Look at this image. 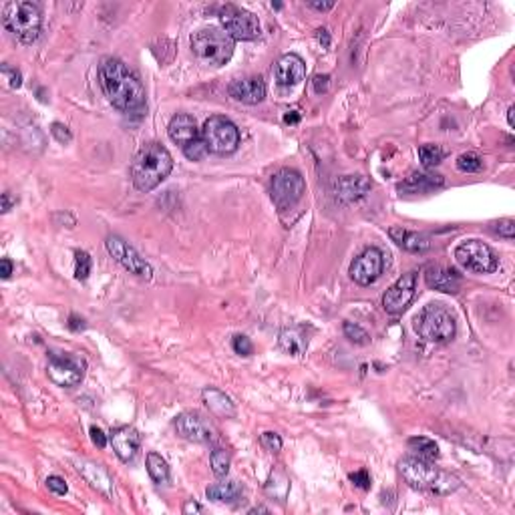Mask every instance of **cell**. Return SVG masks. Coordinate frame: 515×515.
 Wrapping results in <instances>:
<instances>
[{
    "mask_svg": "<svg viewBox=\"0 0 515 515\" xmlns=\"http://www.w3.org/2000/svg\"><path fill=\"white\" fill-rule=\"evenodd\" d=\"M344 336L351 340L352 344H358V346H365L370 342V334L366 332L365 328L358 327V324H354V322H344Z\"/></svg>",
    "mask_w": 515,
    "mask_h": 515,
    "instance_id": "obj_33",
    "label": "cell"
},
{
    "mask_svg": "<svg viewBox=\"0 0 515 515\" xmlns=\"http://www.w3.org/2000/svg\"><path fill=\"white\" fill-rule=\"evenodd\" d=\"M236 40L227 35L224 28H201L191 37V50L196 59L205 67H222L234 55Z\"/></svg>",
    "mask_w": 515,
    "mask_h": 515,
    "instance_id": "obj_5",
    "label": "cell"
},
{
    "mask_svg": "<svg viewBox=\"0 0 515 515\" xmlns=\"http://www.w3.org/2000/svg\"><path fill=\"white\" fill-rule=\"evenodd\" d=\"M2 23L9 33H13L25 45H33L40 37L43 28V13L35 2L14 0L6 2L2 9Z\"/></svg>",
    "mask_w": 515,
    "mask_h": 515,
    "instance_id": "obj_4",
    "label": "cell"
},
{
    "mask_svg": "<svg viewBox=\"0 0 515 515\" xmlns=\"http://www.w3.org/2000/svg\"><path fill=\"white\" fill-rule=\"evenodd\" d=\"M399 473L402 479L413 487L421 491H433L439 495H447L459 489L461 481L451 473H445L423 457H404L399 461Z\"/></svg>",
    "mask_w": 515,
    "mask_h": 515,
    "instance_id": "obj_3",
    "label": "cell"
},
{
    "mask_svg": "<svg viewBox=\"0 0 515 515\" xmlns=\"http://www.w3.org/2000/svg\"><path fill=\"white\" fill-rule=\"evenodd\" d=\"M47 375L57 387H77L85 377V363L71 354H50Z\"/></svg>",
    "mask_w": 515,
    "mask_h": 515,
    "instance_id": "obj_11",
    "label": "cell"
},
{
    "mask_svg": "<svg viewBox=\"0 0 515 515\" xmlns=\"http://www.w3.org/2000/svg\"><path fill=\"white\" fill-rule=\"evenodd\" d=\"M14 203H16V200H13V196H11L9 191H6V193H2V212H4V214H6V212L13 208Z\"/></svg>",
    "mask_w": 515,
    "mask_h": 515,
    "instance_id": "obj_48",
    "label": "cell"
},
{
    "mask_svg": "<svg viewBox=\"0 0 515 515\" xmlns=\"http://www.w3.org/2000/svg\"><path fill=\"white\" fill-rule=\"evenodd\" d=\"M351 481L356 487H361V489H370V475L366 473L365 469H361L356 473H351Z\"/></svg>",
    "mask_w": 515,
    "mask_h": 515,
    "instance_id": "obj_40",
    "label": "cell"
},
{
    "mask_svg": "<svg viewBox=\"0 0 515 515\" xmlns=\"http://www.w3.org/2000/svg\"><path fill=\"white\" fill-rule=\"evenodd\" d=\"M514 113H515V107H509V111H507V121H509V125H511V127L515 125Z\"/></svg>",
    "mask_w": 515,
    "mask_h": 515,
    "instance_id": "obj_52",
    "label": "cell"
},
{
    "mask_svg": "<svg viewBox=\"0 0 515 515\" xmlns=\"http://www.w3.org/2000/svg\"><path fill=\"white\" fill-rule=\"evenodd\" d=\"M230 451L226 449H214L212 455H210V465H212V471H214L215 477H226L227 471H230Z\"/></svg>",
    "mask_w": 515,
    "mask_h": 515,
    "instance_id": "obj_31",
    "label": "cell"
},
{
    "mask_svg": "<svg viewBox=\"0 0 515 515\" xmlns=\"http://www.w3.org/2000/svg\"><path fill=\"white\" fill-rule=\"evenodd\" d=\"M200 511H201L200 503L191 502V499L183 505V514H200Z\"/></svg>",
    "mask_w": 515,
    "mask_h": 515,
    "instance_id": "obj_50",
    "label": "cell"
},
{
    "mask_svg": "<svg viewBox=\"0 0 515 515\" xmlns=\"http://www.w3.org/2000/svg\"><path fill=\"white\" fill-rule=\"evenodd\" d=\"M390 239L401 246L402 250L413 251V254H423L431 248V239L425 236V234H419V232H409L404 227L392 226L389 230Z\"/></svg>",
    "mask_w": 515,
    "mask_h": 515,
    "instance_id": "obj_21",
    "label": "cell"
},
{
    "mask_svg": "<svg viewBox=\"0 0 515 515\" xmlns=\"http://www.w3.org/2000/svg\"><path fill=\"white\" fill-rule=\"evenodd\" d=\"M306 346H308V340L302 334L300 328H286L280 332V349L286 354L300 356L306 351Z\"/></svg>",
    "mask_w": 515,
    "mask_h": 515,
    "instance_id": "obj_26",
    "label": "cell"
},
{
    "mask_svg": "<svg viewBox=\"0 0 515 515\" xmlns=\"http://www.w3.org/2000/svg\"><path fill=\"white\" fill-rule=\"evenodd\" d=\"M208 499L217 503H234L236 499L242 497V485L236 481H227V483H215L205 489Z\"/></svg>",
    "mask_w": 515,
    "mask_h": 515,
    "instance_id": "obj_27",
    "label": "cell"
},
{
    "mask_svg": "<svg viewBox=\"0 0 515 515\" xmlns=\"http://www.w3.org/2000/svg\"><path fill=\"white\" fill-rule=\"evenodd\" d=\"M201 399H203L205 407H208L215 417H222V419H232V417H236V407H234V402H232V399L227 397L226 392H222L220 389H214V387L203 389Z\"/></svg>",
    "mask_w": 515,
    "mask_h": 515,
    "instance_id": "obj_24",
    "label": "cell"
},
{
    "mask_svg": "<svg viewBox=\"0 0 515 515\" xmlns=\"http://www.w3.org/2000/svg\"><path fill=\"white\" fill-rule=\"evenodd\" d=\"M50 133H52V137L57 139L59 143H69L73 135H71V131H69V127H64L63 123H52L50 125Z\"/></svg>",
    "mask_w": 515,
    "mask_h": 515,
    "instance_id": "obj_39",
    "label": "cell"
},
{
    "mask_svg": "<svg viewBox=\"0 0 515 515\" xmlns=\"http://www.w3.org/2000/svg\"><path fill=\"white\" fill-rule=\"evenodd\" d=\"M385 266H387V260H385L383 250H378V248H366L361 256L354 258L349 274H351V278L356 284L370 286V284H375L378 278L383 276Z\"/></svg>",
    "mask_w": 515,
    "mask_h": 515,
    "instance_id": "obj_12",
    "label": "cell"
},
{
    "mask_svg": "<svg viewBox=\"0 0 515 515\" xmlns=\"http://www.w3.org/2000/svg\"><path fill=\"white\" fill-rule=\"evenodd\" d=\"M409 449L415 453L417 457H423V459H437L439 457V447L435 445V441L427 439V437H413V439L407 441Z\"/></svg>",
    "mask_w": 515,
    "mask_h": 515,
    "instance_id": "obj_29",
    "label": "cell"
},
{
    "mask_svg": "<svg viewBox=\"0 0 515 515\" xmlns=\"http://www.w3.org/2000/svg\"><path fill=\"white\" fill-rule=\"evenodd\" d=\"M91 441H93L99 449H105V447H107V441L109 439H107V435H105L99 427H91Z\"/></svg>",
    "mask_w": 515,
    "mask_h": 515,
    "instance_id": "obj_44",
    "label": "cell"
},
{
    "mask_svg": "<svg viewBox=\"0 0 515 515\" xmlns=\"http://www.w3.org/2000/svg\"><path fill=\"white\" fill-rule=\"evenodd\" d=\"M105 246H107V251L125 268L127 272H131V274H135L139 278H145V280H151L153 268L149 266V262H145L135 251V248H131L125 239H121L119 236H109L107 242H105Z\"/></svg>",
    "mask_w": 515,
    "mask_h": 515,
    "instance_id": "obj_13",
    "label": "cell"
},
{
    "mask_svg": "<svg viewBox=\"0 0 515 515\" xmlns=\"http://www.w3.org/2000/svg\"><path fill=\"white\" fill-rule=\"evenodd\" d=\"M69 328L71 330H83L85 328V320L79 318L77 315H71V318H69Z\"/></svg>",
    "mask_w": 515,
    "mask_h": 515,
    "instance_id": "obj_46",
    "label": "cell"
},
{
    "mask_svg": "<svg viewBox=\"0 0 515 515\" xmlns=\"http://www.w3.org/2000/svg\"><path fill=\"white\" fill-rule=\"evenodd\" d=\"M79 473L85 477L87 483H91V487H95L101 491L103 495H111V487H113V481L109 477V473L97 463H91V461H79L77 463Z\"/></svg>",
    "mask_w": 515,
    "mask_h": 515,
    "instance_id": "obj_22",
    "label": "cell"
},
{
    "mask_svg": "<svg viewBox=\"0 0 515 515\" xmlns=\"http://www.w3.org/2000/svg\"><path fill=\"white\" fill-rule=\"evenodd\" d=\"M232 349L236 354L239 356H250L251 352H254V344H251V340L248 336H244V334H236L234 339H232Z\"/></svg>",
    "mask_w": 515,
    "mask_h": 515,
    "instance_id": "obj_36",
    "label": "cell"
},
{
    "mask_svg": "<svg viewBox=\"0 0 515 515\" xmlns=\"http://www.w3.org/2000/svg\"><path fill=\"white\" fill-rule=\"evenodd\" d=\"M220 23L234 40H256L260 37V21L250 11L236 4H226L220 9Z\"/></svg>",
    "mask_w": 515,
    "mask_h": 515,
    "instance_id": "obj_10",
    "label": "cell"
},
{
    "mask_svg": "<svg viewBox=\"0 0 515 515\" xmlns=\"http://www.w3.org/2000/svg\"><path fill=\"white\" fill-rule=\"evenodd\" d=\"M312 87H315V93H318V95L327 93L328 87H330V77H328V75H316L315 79H312Z\"/></svg>",
    "mask_w": 515,
    "mask_h": 515,
    "instance_id": "obj_43",
    "label": "cell"
},
{
    "mask_svg": "<svg viewBox=\"0 0 515 515\" xmlns=\"http://www.w3.org/2000/svg\"><path fill=\"white\" fill-rule=\"evenodd\" d=\"M457 169L463 171V174H477V171L483 169V159L479 157L477 153H473V151L463 153L457 159Z\"/></svg>",
    "mask_w": 515,
    "mask_h": 515,
    "instance_id": "obj_32",
    "label": "cell"
},
{
    "mask_svg": "<svg viewBox=\"0 0 515 515\" xmlns=\"http://www.w3.org/2000/svg\"><path fill=\"white\" fill-rule=\"evenodd\" d=\"M167 133H169V139H171L174 143H177L181 149H186L188 145H191L193 141H198V139L201 137L200 129L196 125V119L186 113H177L176 117L169 121Z\"/></svg>",
    "mask_w": 515,
    "mask_h": 515,
    "instance_id": "obj_19",
    "label": "cell"
},
{
    "mask_svg": "<svg viewBox=\"0 0 515 515\" xmlns=\"http://www.w3.org/2000/svg\"><path fill=\"white\" fill-rule=\"evenodd\" d=\"M2 75L9 79V85L13 89H18L23 85V75L14 69H9V67H2Z\"/></svg>",
    "mask_w": 515,
    "mask_h": 515,
    "instance_id": "obj_42",
    "label": "cell"
},
{
    "mask_svg": "<svg viewBox=\"0 0 515 515\" xmlns=\"http://www.w3.org/2000/svg\"><path fill=\"white\" fill-rule=\"evenodd\" d=\"M373 188V183L365 176H344L336 181V196L342 201L358 200L366 196Z\"/></svg>",
    "mask_w": 515,
    "mask_h": 515,
    "instance_id": "obj_23",
    "label": "cell"
},
{
    "mask_svg": "<svg viewBox=\"0 0 515 515\" xmlns=\"http://www.w3.org/2000/svg\"><path fill=\"white\" fill-rule=\"evenodd\" d=\"M417 294V272H407L402 274L392 286H390L385 296H383V308L389 315H402Z\"/></svg>",
    "mask_w": 515,
    "mask_h": 515,
    "instance_id": "obj_14",
    "label": "cell"
},
{
    "mask_svg": "<svg viewBox=\"0 0 515 515\" xmlns=\"http://www.w3.org/2000/svg\"><path fill=\"white\" fill-rule=\"evenodd\" d=\"M91 256L87 251H75V278L77 280H87L89 274H91Z\"/></svg>",
    "mask_w": 515,
    "mask_h": 515,
    "instance_id": "obj_34",
    "label": "cell"
},
{
    "mask_svg": "<svg viewBox=\"0 0 515 515\" xmlns=\"http://www.w3.org/2000/svg\"><path fill=\"white\" fill-rule=\"evenodd\" d=\"M425 282L429 288L445 292V294H457L461 288V274L449 266L429 264L425 268Z\"/></svg>",
    "mask_w": 515,
    "mask_h": 515,
    "instance_id": "obj_16",
    "label": "cell"
},
{
    "mask_svg": "<svg viewBox=\"0 0 515 515\" xmlns=\"http://www.w3.org/2000/svg\"><path fill=\"white\" fill-rule=\"evenodd\" d=\"M262 445H264L266 449L268 451H272V453H278L280 449H282V439H280V435L278 433H272V431H268V433H264L262 435Z\"/></svg>",
    "mask_w": 515,
    "mask_h": 515,
    "instance_id": "obj_38",
    "label": "cell"
},
{
    "mask_svg": "<svg viewBox=\"0 0 515 515\" xmlns=\"http://www.w3.org/2000/svg\"><path fill=\"white\" fill-rule=\"evenodd\" d=\"M201 139L205 141V147L214 155H232L239 145V131L227 117L215 115L210 117L203 129H201Z\"/></svg>",
    "mask_w": 515,
    "mask_h": 515,
    "instance_id": "obj_7",
    "label": "cell"
},
{
    "mask_svg": "<svg viewBox=\"0 0 515 515\" xmlns=\"http://www.w3.org/2000/svg\"><path fill=\"white\" fill-rule=\"evenodd\" d=\"M308 6H310V9H316V11H332V9H334V2H332V0H330V2H315V0H310Z\"/></svg>",
    "mask_w": 515,
    "mask_h": 515,
    "instance_id": "obj_45",
    "label": "cell"
},
{
    "mask_svg": "<svg viewBox=\"0 0 515 515\" xmlns=\"http://www.w3.org/2000/svg\"><path fill=\"white\" fill-rule=\"evenodd\" d=\"M318 40L324 45V47H328L330 45V37H328V33L327 30H318Z\"/></svg>",
    "mask_w": 515,
    "mask_h": 515,
    "instance_id": "obj_51",
    "label": "cell"
},
{
    "mask_svg": "<svg viewBox=\"0 0 515 515\" xmlns=\"http://www.w3.org/2000/svg\"><path fill=\"white\" fill-rule=\"evenodd\" d=\"M300 121V113L298 111H288V113L284 115V123L286 125H296Z\"/></svg>",
    "mask_w": 515,
    "mask_h": 515,
    "instance_id": "obj_49",
    "label": "cell"
},
{
    "mask_svg": "<svg viewBox=\"0 0 515 515\" xmlns=\"http://www.w3.org/2000/svg\"><path fill=\"white\" fill-rule=\"evenodd\" d=\"M455 260L461 268L475 274H491L499 266L497 254L481 239H467L463 244H459L455 248Z\"/></svg>",
    "mask_w": 515,
    "mask_h": 515,
    "instance_id": "obj_8",
    "label": "cell"
},
{
    "mask_svg": "<svg viewBox=\"0 0 515 515\" xmlns=\"http://www.w3.org/2000/svg\"><path fill=\"white\" fill-rule=\"evenodd\" d=\"M0 266H2V278L6 280V278H11V274H13V262L9 260V258H2V262H0Z\"/></svg>",
    "mask_w": 515,
    "mask_h": 515,
    "instance_id": "obj_47",
    "label": "cell"
},
{
    "mask_svg": "<svg viewBox=\"0 0 515 515\" xmlns=\"http://www.w3.org/2000/svg\"><path fill=\"white\" fill-rule=\"evenodd\" d=\"M227 93L232 99L246 103V105H258L266 97V85L260 77H248V79H236L230 83Z\"/></svg>",
    "mask_w": 515,
    "mask_h": 515,
    "instance_id": "obj_17",
    "label": "cell"
},
{
    "mask_svg": "<svg viewBox=\"0 0 515 515\" xmlns=\"http://www.w3.org/2000/svg\"><path fill=\"white\" fill-rule=\"evenodd\" d=\"M210 151H208V147H205V141L203 139H198V141H193L191 145H188L186 149H183V155L188 157L189 162H200V159H203L205 155H208Z\"/></svg>",
    "mask_w": 515,
    "mask_h": 515,
    "instance_id": "obj_35",
    "label": "cell"
},
{
    "mask_svg": "<svg viewBox=\"0 0 515 515\" xmlns=\"http://www.w3.org/2000/svg\"><path fill=\"white\" fill-rule=\"evenodd\" d=\"M415 330L429 342H449L457 332L455 318L443 304H429L415 318Z\"/></svg>",
    "mask_w": 515,
    "mask_h": 515,
    "instance_id": "obj_6",
    "label": "cell"
},
{
    "mask_svg": "<svg viewBox=\"0 0 515 515\" xmlns=\"http://www.w3.org/2000/svg\"><path fill=\"white\" fill-rule=\"evenodd\" d=\"M443 186V176H433V174H413L407 181H402L399 189L401 191H409V193H423V191H431V189L441 188Z\"/></svg>",
    "mask_w": 515,
    "mask_h": 515,
    "instance_id": "obj_25",
    "label": "cell"
},
{
    "mask_svg": "<svg viewBox=\"0 0 515 515\" xmlns=\"http://www.w3.org/2000/svg\"><path fill=\"white\" fill-rule=\"evenodd\" d=\"M174 169V157L162 143H145L131 164V179L139 191H151Z\"/></svg>",
    "mask_w": 515,
    "mask_h": 515,
    "instance_id": "obj_2",
    "label": "cell"
},
{
    "mask_svg": "<svg viewBox=\"0 0 515 515\" xmlns=\"http://www.w3.org/2000/svg\"><path fill=\"white\" fill-rule=\"evenodd\" d=\"M174 427L181 439L191 443H212L217 437V431L210 423V419H205L200 413H181L176 417Z\"/></svg>",
    "mask_w": 515,
    "mask_h": 515,
    "instance_id": "obj_15",
    "label": "cell"
},
{
    "mask_svg": "<svg viewBox=\"0 0 515 515\" xmlns=\"http://www.w3.org/2000/svg\"><path fill=\"white\" fill-rule=\"evenodd\" d=\"M109 441L113 445L115 455L123 461L129 463L135 455H137L139 447H141V435L137 429L133 427H119L115 429L109 435Z\"/></svg>",
    "mask_w": 515,
    "mask_h": 515,
    "instance_id": "obj_18",
    "label": "cell"
},
{
    "mask_svg": "<svg viewBox=\"0 0 515 515\" xmlns=\"http://www.w3.org/2000/svg\"><path fill=\"white\" fill-rule=\"evenodd\" d=\"M274 77H276V83L280 87L296 85V83H300L302 79L306 77V64H304V61H302L298 55H294V52L284 55V57L276 63Z\"/></svg>",
    "mask_w": 515,
    "mask_h": 515,
    "instance_id": "obj_20",
    "label": "cell"
},
{
    "mask_svg": "<svg viewBox=\"0 0 515 515\" xmlns=\"http://www.w3.org/2000/svg\"><path fill=\"white\" fill-rule=\"evenodd\" d=\"M304 191H306V181H304L300 171H296V169L284 167L272 177L270 193H272L274 205L280 212L292 210L302 200Z\"/></svg>",
    "mask_w": 515,
    "mask_h": 515,
    "instance_id": "obj_9",
    "label": "cell"
},
{
    "mask_svg": "<svg viewBox=\"0 0 515 515\" xmlns=\"http://www.w3.org/2000/svg\"><path fill=\"white\" fill-rule=\"evenodd\" d=\"M445 157V149L441 145H433V143H427V145H421L419 147V159L423 167H435L439 165Z\"/></svg>",
    "mask_w": 515,
    "mask_h": 515,
    "instance_id": "obj_30",
    "label": "cell"
},
{
    "mask_svg": "<svg viewBox=\"0 0 515 515\" xmlns=\"http://www.w3.org/2000/svg\"><path fill=\"white\" fill-rule=\"evenodd\" d=\"M99 83L115 109L123 113H137L145 107V89L123 61L113 57L103 59L99 64Z\"/></svg>",
    "mask_w": 515,
    "mask_h": 515,
    "instance_id": "obj_1",
    "label": "cell"
},
{
    "mask_svg": "<svg viewBox=\"0 0 515 515\" xmlns=\"http://www.w3.org/2000/svg\"><path fill=\"white\" fill-rule=\"evenodd\" d=\"M147 473L155 483H165L169 479V465L159 453L147 455Z\"/></svg>",
    "mask_w": 515,
    "mask_h": 515,
    "instance_id": "obj_28",
    "label": "cell"
},
{
    "mask_svg": "<svg viewBox=\"0 0 515 515\" xmlns=\"http://www.w3.org/2000/svg\"><path fill=\"white\" fill-rule=\"evenodd\" d=\"M270 509L268 507H254V509H250V514H268Z\"/></svg>",
    "mask_w": 515,
    "mask_h": 515,
    "instance_id": "obj_53",
    "label": "cell"
},
{
    "mask_svg": "<svg viewBox=\"0 0 515 515\" xmlns=\"http://www.w3.org/2000/svg\"><path fill=\"white\" fill-rule=\"evenodd\" d=\"M47 487H49L52 493H57V495H64V493L69 491L67 483H64V479L57 477V475H50V477L47 479Z\"/></svg>",
    "mask_w": 515,
    "mask_h": 515,
    "instance_id": "obj_41",
    "label": "cell"
},
{
    "mask_svg": "<svg viewBox=\"0 0 515 515\" xmlns=\"http://www.w3.org/2000/svg\"><path fill=\"white\" fill-rule=\"evenodd\" d=\"M493 230H495L499 236H503V238L511 239L515 236V222L514 220H499V222L493 224Z\"/></svg>",
    "mask_w": 515,
    "mask_h": 515,
    "instance_id": "obj_37",
    "label": "cell"
}]
</instances>
